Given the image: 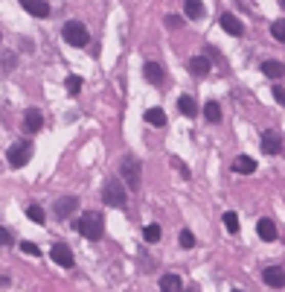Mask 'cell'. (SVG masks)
<instances>
[{
	"mask_svg": "<svg viewBox=\"0 0 285 292\" xmlns=\"http://www.w3.org/2000/svg\"><path fill=\"white\" fill-rule=\"evenodd\" d=\"M27 216L32 219V222H35V225H44V208H41V205H29L27 208Z\"/></svg>",
	"mask_w": 285,
	"mask_h": 292,
	"instance_id": "cell-23",
	"label": "cell"
},
{
	"mask_svg": "<svg viewBox=\"0 0 285 292\" xmlns=\"http://www.w3.org/2000/svg\"><path fill=\"white\" fill-rule=\"evenodd\" d=\"M24 126L29 129V132H41V126H44V114L38 108H29L27 114H24Z\"/></svg>",
	"mask_w": 285,
	"mask_h": 292,
	"instance_id": "cell-14",
	"label": "cell"
},
{
	"mask_svg": "<svg viewBox=\"0 0 285 292\" xmlns=\"http://www.w3.org/2000/svg\"><path fill=\"white\" fill-rule=\"evenodd\" d=\"M184 12H187V18L198 21L204 15V3H201V0H189V3H184Z\"/></svg>",
	"mask_w": 285,
	"mask_h": 292,
	"instance_id": "cell-22",
	"label": "cell"
},
{
	"mask_svg": "<svg viewBox=\"0 0 285 292\" xmlns=\"http://www.w3.org/2000/svg\"><path fill=\"white\" fill-rule=\"evenodd\" d=\"M0 67H3V70H12V67H15V53H6V56H3Z\"/></svg>",
	"mask_w": 285,
	"mask_h": 292,
	"instance_id": "cell-31",
	"label": "cell"
},
{
	"mask_svg": "<svg viewBox=\"0 0 285 292\" xmlns=\"http://www.w3.org/2000/svg\"><path fill=\"white\" fill-rule=\"evenodd\" d=\"M0 246H12V234L0 225Z\"/></svg>",
	"mask_w": 285,
	"mask_h": 292,
	"instance_id": "cell-32",
	"label": "cell"
},
{
	"mask_svg": "<svg viewBox=\"0 0 285 292\" xmlns=\"http://www.w3.org/2000/svg\"><path fill=\"white\" fill-rule=\"evenodd\" d=\"M62 38L70 47H88L90 44V32L85 29L82 21H67V24L62 27Z\"/></svg>",
	"mask_w": 285,
	"mask_h": 292,
	"instance_id": "cell-3",
	"label": "cell"
},
{
	"mask_svg": "<svg viewBox=\"0 0 285 292\" xmlns=\"http://www.w3.org/2000/svg\"><path fill=\"white\" fill-rule=\"evenodd\" d=\"M67 91H70L73 97L82 91V79H79V76H70V79H67Z\"/></svg>",
	"mask_w": 285,
	"mask_h": 292,
	"instance_id": "cell-29",
	"label": "cell"
},
{
	"mask_svg": "<svg viewBox=\"0 0 285 292\" xmlns=\"http://www.w3.org/2000/svg\"><path fill=\"white\" fill-rule=\"evenodd\" d=\"M233 170L241 173V175H250L253 170H256V161H253L250 155H236L233 158Z\"/></svg>",
	"mask_w": 285,
	"mask_h": 292,
	"instance_id": "cell-15",
	"label": "cell"
},
{
	"mask_svg": "<svg viewBox=\"0 0 285 292\" xmlns=\"http://www.w3.org/2000/svg\"><path fill=\"white\" fill-rule=\"evenodd\" d=\"M279 149H282V137H279V132L268 129L265 135H262V152H265V155H276Z\"/></svg>",
	"mask_w": 285,
	"mask_h": 292,
	"instance_id": "cell-8",
	"label": "cell"
},
{
	"mask_svg": "<svg viewBox=\"0 0 285 292\" xmlns=\"http://www.w3.org/2000/svg\"><path fill=\"white\" fill-rule=\"evenodd\" d=\"M76 228H79V234H82L85 240H99L102 234H105V222H102V213H96V210H90V213L79 216V222H76Z\"/></svg>",
	"mask_w": 285,
	"mask_h": 292,
	"instance_id": "cell-1",
	"label": "cell"
},
{
	"mask_svg": "<svg viewBox=\"0 0 285 292\" xmlns=\"http://www.w3.org/2000/svg\"><path fill=\"white\" fill-rule=\"evenodd\" d=\"M6 283H9V278H6V275H0V286H6Z\"/></svg>",
	"mask_w": 285,
	"mask_h": 292,
	"instance_id": "cell-34",
	"label": "cell"
},
{
	"mask_svg": "<svg viewBox=\"0 0 285 292\" xmlns=\"http://www.w3.org/2000/svg\"><path fill=\"white\" fill-rule=\"evenodd\" d=\"M50 257H53V263L64 266V269H70V266H73V251H70V246H67V243H53Z\"/></svg>",
	"mask_w": 285,
	"mask_h": 292,
	"instance_id": "cell-6",
	"label": "cell"
},
{
	"mask_svg": "<svg viewBox=\"0 0 285 292\" xmlns=\"http://www.w3.org/2000/svg\"><path fill=\"white\" fill-rule=\"evenodd\" d=\"M224 228L230 231V234H236V231H239V216H236L233 210H227V213H224Z\"/></svg>",
	"mask_w": 285,
	"mask_h": 292,
	"instance_id": "cell-24",
	"label": "cell"
},
{
	"mask_svg": "<svg viewBox=\"0 0 285 292\" xmlns=\"http://www.w3.org/2000/svg\"><path fill=\"white\" fill-rule=\"evenodd\" d=\"M21 254H29V257H38L41 254V248L35 243H21Z\"/></svg>",
	"mask_w": 285,
	"mask_h": 292,
	"instance_id": "cell-28",
	"label": "cell"
},
{
	"mask_svg": "<svg viewBox=\"0 0 285 292\" xmlns=\"http://www.w3.org/2000/svg\"><path fill=\"white\" fill-rule=\"evenodd\" d=\"M142 237H146V243H157L160 240V225H146V231H142Z\"/></svg>",
	"mask_w": 285,
	"mask_h": 292,
	"instance_id": "cell-25",
	"label": "cell"
},
{
	"mask_svg": "<svg viewBox=\"0 0 285 292\" xmlns=\"http://www.w3.org/2000/svg\"><path fill=\"white\" fill-rule=\"evenodd\" d=\"M178 243H180V248H192V246H195V237H192V231H180Z\"/></svg>",
	"mask_w": 285,
	"mask_h": 292,
	"instance_id": "cell-27",
	"label": "cell"
},
{
	"mask_svg": "<svg viewBox=\"0 0 285 292\" xmlns=\"http://www.w3.org/2000/svg\"><path fill=\"white\" fill-rule=\"evenodd\" d=\"M119 175L125 178V187H128V190H137V187H140V161L134 155H125L123 161H119Z\"/></svg>",
	"mask_w": 285,
	"mask_h": 292,
	"instance_id": "cell-4",
	"label": "cell"
},
{
	"mask_svg": "<svg viewBox=\"0 0 285 292\" xmlns=\"http://www.w3.org/2000/svg\"><path fill=\"white\" fill-rule=\"evenodd\" d=\"M221 27H224V32H230L233 38H239L241 32H245V24H241L233 12H224V15H221Z\"/></svg>",
	"mask_w": 285,
	"mask_h": 292,
	"instance_id": "cell-11",
	"label": "cell"
},
{
	"mask_svg": "<svg viewBox=\"0 0 285 292\" xmlns=\"http://www.w3.org/2000/svg\"><path fill=\"white\" fill-rule=\"evenodd\" d=\"M184 281H180L178 275H163L160 278V292H180Z\"/></svg>",
	"mask_w": 285,
	"mask_h": 292,
	"instance_id": "cell-19",
	"label": "cell"
},
{
	"mask_svg": "<svg viewBox=\"0 0 285 292\" xmlns=\"http://www.w3.org/2000/svg\"><path fill=\"white\" fill-rule=\"evenodd\" d=\"M204 117H207V123H221V105L215 100H210L204 105Z\"/></svg>",
	"mask_w": 285,
	"mask_h": 292,
	"instance_id": "cell-21",
	"label": "cell"
},
{
	"mask_svg": "<svg viewBox=\"0 0 285 292\" xmlns=\"http://www.w3.org/2000/svg\"><path fill=\"white\" fill-rule=\"evenodd\" d=\"M282 6H285V0H282Z\"/></svg>",
	"mask_w": 285,
	"mask_h": 292,
	"instance_id": "cell-36",
	"label": "cell"
},
{
	"mask_svg": "<svg viewBox=\"0 0 285 292\" xmlns=\"http://www.w3.org/2000/svg\"><path fill=\"white\" fill-rule=\"evenodd\" d=\"M146 123H152L154 129H163L166 126V111L163 108H149L146 111Z\"/></svg>",
	"mask_w": 285,
	"mask_h": 292,
	"instance_id": "cell-20",
	"label": "cell"
},
{
	"mask_svg": "<svg viewBox=\"0 0 285 292\" xmlns=\"http://www.w3.org/2000/svg\"><path fill=\"white\" fill-rule=\"evenodd\" d=\"M189 70L195 76H207L210 73V56H192L189 59Z\"/></svg>",
	"mask_w": 285,
	"mask_h": 292,
	"instance_id": "cell-16",
	"label": "cell"
},
{
	"mask_svg": "<svg viewBox=\"0 0 285 292\" xmlns=\"http://www.w3.org/2000/svg\"><path fill=\"white\" fill-rule=\"evenodd\" d=\"M233 292H241V289H233Z\"/></svg>",
	"mask_w": 285,
	"mask_h": 292,
	"instance_id": "cell-35",
	"label": "cell"
},
{
	"mask_svg": "<svg viewBox=\"0 0 285 292\" xmlns=\"http://www.w3.org/2000/svg\"><path fill=\"white\" fill-rule=\"evenodd\" d=\"M178 108H180V114H187V117H195V114H198V102H195V97L184 94V97L178 100Z\"/></svg>",
	"mask_w": 285,
	"mask_h": 292,
	"instance_id": "cell-18",
	"label": "cell"
},
{
	"mask_svg": "<svg viewBox=\"0 0 285 292\" xmlns=\"http://www.w3.org/2000/svg\"><path fill=\"white\" fill-rule=\"evenodd\" d=\"M256 234L265 240V243H274V240H276V225H274V219H259V222H256Z\"/></svg>",
	"mask_w": 285,
	"mask_h": 292,
	"instance_id": "cell-13",
	"label": "cell"
},
{
	"mask_svg": "<svg viewBox=\"0 0 285 292\" xmlns=\"http://www.w3.org/2000/svg\"><path fill=\"white\" fill-rule=\"evenodd\" d=\"M271 35H274L276 41H282V44H285V21H274V27H271Z\"/></svg>",
	"mask_w": 285,
	"mask_h": 292,
	"instance_id": "cell-26",
	"label": "cell"
},
{
	"mask_svg": "<svg viewBox=\"0 0 285 292\" xmlns=\"http://www.w3.org/2000/svg\"><path fill=\"white\" fill-rule=\"evenodd\" d=\"M142 76H146L152 85H163V79H166V70H163L157 62H146V67H142Z\"/></svg>",
	"mask_w": 285,
	"mask_h": 292,
	"instance_id": "cell-12",
	"label": "cell"
},
{
	"mask_svg": "<svg viewBox=\"0 0 285 292\" xmlns=\"http://www.w3.org/2000/svg\"><path fill=\"white\" fill-rule=\"evenodd\" d=\"M274 100L279 105H285V85H274Z\"/></svg>",
	"mask_w": 285,
	"mask_h": 292,
	"instance_id": "cell-30",
	"label": "cell"
},
{
	"mask_svg": "<svg viewBox=\"0 0 285 292\" xmlns=\"http://www.w3.org/2000/svg\"><path fill=\"white\" fill-rule=\"evenodd\" d=\"M53 210H55V216L58 219H67L70 213L79 210V199H76V196H62V199H55Z\"/></svg>",
	"mask_w": 285,
	"mask_h": 292,
	"instance_id": "cell-7",
	"label": "cell"
},
{
	"mask_svg": "<svg viewBox=\"0 0 285 292\" xmlns=\"http://www.w3.org/2000/svg\"><path fill=\"white\" fill-rule=\"evenodd\" d=\"M29 158H32V143H29V140H21V143H12L9 146V164L12 167L29 164Z\"/></svg>",
	"mask_w": 285,
	"mask_h": 292,
	"instance_id": "cell-5",
	"label": "cell"
},
{
	"mask_svg": "<svg viewBox=\"0 0 285 292\" xmlns=\"http://www.w3.org/2000/svg\"><path fill=\"white\" fill-rule=\"evenodd\" d=\"M262 73H265V76H271V79H279V76H285V64L282 62H274V59H268V62H262Z\"/></svg>",
	"mask_w": 285,
	"mask_h": 292,
	"instance_id": "cell-17",
	"label": "cell"
},
{
	"mask_svg": "<svg viewBox=\"0 0 285 292\" xmlns=\"http://www.w3.org/2000/svg\"><path fill=\"white\" fill-rule=\"evenodd\" d=\"M166 24H169V27H180V18H175V15H169V18H166Z\"/></svg>",
	"mask_w": 285,
	"mask_h": 292,
	"instance_id": "cell-33",
	"label": "cell"
},
{
	"mask_svg": "<svg viewBox=\"0 0 285 292\" xmlns=\"http://www.w3.org/2000/svg\"><path fill=\"white\" fill-rule=\"evenodd\" d=\"M24 12H29L32 18H47L50 15V3L47 0H21Z\"/></svg>",
	"mask_w": 285,
	"mask_h": 292,
	"instance_id": "cell-10",
	"label": "cell"
},
{
	"mask_svg": "<svg viewBox=\"0 0 285 292\" xmlns=\"http://www.w3.org/2000/svg\"><path fill=\"white\" fill-rule=\"evenodd\" d=\"M262 278H265V283L274 286V289H282L285 286V269L282 266H268L265 272H262Z\"/></svg>",
	"mask_w": 285,
	"mask_h": 292,
	"instance_id": "cell-9",
	"label": "cell"
},
{
	"mask_svg": "<svg viewBox=\"0 0 285 292\" xmlns=\"http://www.w3.org/2000/svg\"><path fill=\"white\" fill-rule=\"evenodd\" d=\"M102 202H105L108 208H123L125 202H128V190H125V184L119 178H108L105 187H102Z\"/></svg>",
	"mask_w": 285,
	"mask_h": 292,
	"instance_id": "cell-2",
	"label": "cell"
}]
</instances>
